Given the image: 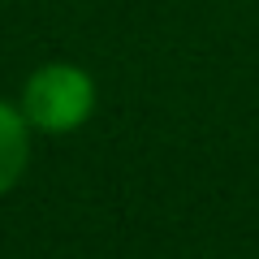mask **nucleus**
I'll use <instances>...</instances> for the list:
<instances>
[{
  "mask_svg": "<svg viewBox=\"0 0 259 259\" xmlns=\"http://www.w3.org/2000/svg\"><path fill=\"white\" fill-rule=\"evenodd\" d=\"M95 104H100V87L74 61L39 65L22 82V95H18V108L26 112L30 130L35 134H52V139H65V134L82 130L95 117Z\"/></svg>",
  "mask_w": 259,
  "mask_h": 259,
  "instance_id": "1",
  "label": "nucleus"
},
{
  "mask_svg": "<svg viewBox=\"0 0 259 259\" xmlns=\"http://www.w3.org/2000/svg\"><path fill=\"white\" fill-rule=\"evenodd\" d=\"M30 121L18 104L0 100V199L26 177L30 168Z\"/></svg>",
  "mask_w": 259,
  "mask_h": 259,
  "instance_id": "2",
  "label": "nucleus"
}]
</instances>
